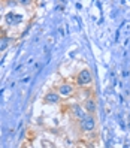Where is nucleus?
I'll return each mask as SVG.
<instances>
[{"mask_svg": "<svg viewBox=\"0 0 130 148\" xmlns=\"http://www.w3.org/2000/svg\"><path fill=\"white\" fill-rule=\"evenodd\" d=\"M94 126H96V121H94V118L91 115L82 118V129L85 130V132H91V130L94 129Z\"/></svg>", "mask_w": 130, "mask_h": 148, "instance_id": "obj_1", "label": "nucleus"}, {"mask_svg": "<svg viewBox=\"0 0 130 148\" xmlns=\"http://www.w3.org/2000/svg\"><path fill=\"white\" fill-rule=\"evenodd\" d=\"M91 82V73L88 71H82L79 75H78V84L79 85H85Z\"/></svg>", "mask_w": 130, "mask_h": 148, "instance_id": "obj_2", "label": "nucleus"}, {"mask_svg": "<svg viewBox=\"0 0 130 148\" xmlns=\"http://www.w3.org/2000/svg\"><path fill=\"white\" fill-rule=\"evenodd\" d=\"M6 21L9 24H18V23L23 21V16L21 15H15L14 12H11V14L6 15Z\"/></svg>", "mask_w": 130, "mask_h": 148, "instance_id": "obj_3", "label": "nucleus"}, {"mask_svg": "<svg viewBox=\"0 0 130 148\" xmlns=\"http://www.w3.org/2000/svg\"><path fill=\"white\" fill-rule=\"evenodd\" d=\"M72 91H73L72 85H67V84H64V85L60 87V94H63V96H69V94H72Z\"/></svg>", "mask_w": 130, "mask_h": 148, "instance_id": "obj_4", "label": "nucleus"}, {"mask_svg": "<svg viewBox=\"0 0 130 148\" xmlns=\"http://www.w3.org/2000/svg\"><path fill=\"white\" fill-rule=\"evenodd\" d=\"M85 109L88 112H94V111H96V102H94L93 99H88L85 102Z\"/></svg>", "mask_w": 130, "mask_h": 148, "instance_id": "obj_5", "label": "nucleus"}, {"mask_svg": "<svg viewBox=\"0 0 130 148\" xmlns=\"http://www.w3.org/2000/svg\"><path fill=\"white\" fill-rule=\"evenodd\" d=\"M45 100L49 102V103H55V102H58V94H55V93H49V94H47Z\"/></svg>", "mask_w": 130, "mask_h": 148, "instance_id": "obj_6", "label": "nucleus"}, {"mask_svg": "<svg viewBox=\"0 0 130 148\" xmlns=\"http://www.w3.org/2000/svg\"><path fill=\"white\" fill-rule=\"evenodd\" d=\"M73 111H75V115H76L78 118H81V120H82V118L85 117V115H84V111H82L79 106H78V105H76V106H73Z\"/></svg>", "mask_w": 130, "mask_h": 148, "instance_id": "obj_7", "label": "nucleus"}, {"mask_svg": "<svg viewBox=\"0 0 130 148\" xmlns=\"http://www.w3.org/2000/svg\"><path fill=\"white\" fill-rule=\"evenodd\" d=\"M6 47H8V39H0V51H3V49H6Z\"/></svg>", "mask_w": 130, "mask_h": 148, "instance_id": "obj_8", "label": "nucleus"}, {"mask_svg": "<svg viewBox=\"0 0 130 148\" xmlns=\"http://www.w3.org/2000/svg\"><path fill=\"white\" fill-rule=\"evenodd\" d=\"M20 3H24V5H29L30 0H20Z\"/></svg>", "mask_w": 130, "mask_h": 148, "instance_id": "obj_9", "label": "nucleus"}]
</instances>
